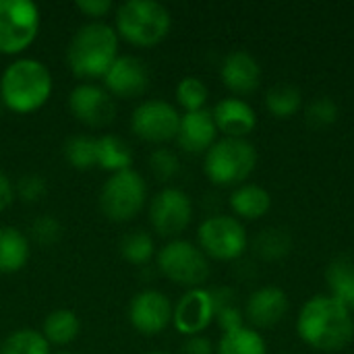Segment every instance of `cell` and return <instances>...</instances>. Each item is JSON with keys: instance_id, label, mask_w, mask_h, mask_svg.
<instances>
[{"instance_id": "obj_11", "label": "cell", "mask_w": 354, "mask_h": 354, "mask_svg": "<svg viewBox=\"0 0 354 354\" xmlns=\"http://www.w3.org/2000/svg\"><path fill=\"white\" fill-rule=\"evenodd\" d=\"M193 218L191 197L176 187L162 189L149 203V222L151 228L166 239H174L187 230Z\"/></svg>"}, {"instance_id": "obj_6", "label": "cell", "mask_w": 354, "mask_h": 354, "mask_svg": "<svg viewBox=\"0 0 354 354\" xmlns=\"http://www.w3.org/2000/svg\"><path fill=\"white\" fill-rule=\"evenodd\" d=\"M147 201V183L145 178L129 168L108 176L100 191V209L112 222L133 220Z\"/></svg>"}, {"instance_id": "obj_36", "label": "cell", "mask_w": 354, "mask_h": 354, "mask_svg": "<svg viewBox=\"0 0 354 354\" xmlns=\"http://www.w3.org/2000/svg\"><path fill=\"white\" fill-rule=\"evenodd\" d=\"M216 322H218V326L222 328L224 334H226V332H232V330H239V328L245 326V324H243V313H241V309L234 307V305L220 307V309L216 311Z\"/></svg>"}, {"instance_id": "obj_5", "label": "cell", "mask_w": 354, "mask_h": 354, "mask_svg": "<svg viewBox=\"0 0 354 354\" xmlns=\"http://www.w3.org/2000/svg\"><path fill=\"white\" fill-rule=\"evenodd\" d=\"M257 166V149L247 139L224 137L216 141L203 160L207 178L218 187H241Z\"/></svg>"}, {"instance_id": "obj_37", "label": "cell", "mask_w": 354, "mask_h": 354, "mask_svg": "<svg viewBox=\"0 0 354 354\" xmlns=\"http://www.w3.org/2000/svg\"><path fill=\"white\" fill-rule=\"evenodd\" d=\"M75 6L79 12H83L85 17H89L93 21H100L114 8V4L110 0H77Z\"/></svg>"}, {"instance_id": "obj_32", "label": "cell", "mask_w": 354, "mask_h": 354, "mask_svg": "<svg viewBox=\"0 0 354 354\" xmlns=\"http://www.w3.org/2000/svg\"><path fill=\"white\" fill-rule=\"evenodd\" d=\"M338 116H340V108L330 95H319V97L311 100L305 110L307 122L315 129H326V127L334 124L338 120Z\"/></svg>"}, {"instance_id": "obj_17", "label": "cell", "mask_w": 354, "mask_h": 354, "mask_svg": "<svg viewBox=\"0 0 354 354\" xmlns=\"http://www.w3.org/2000/svg\"><path fill=\"white\" fill-rule=\"evenodd\" d=\"M288 295L278 286H261L247 299L245 315L257 328H274L288 313Z\"/></svg>"}, {"instance_id": "obj_39", "label": "cell", "mask_w": 354, "mask_h": 354, "mask_svg": "<svg viewBox=\"0 0 354 354\" xmlns=\"http://www.w3.org/2000/svg\"><path fill=\"white\" fill-rule=\"evenodd\" d=\"M15 185L12 180L0 170V212H4L12 201H15Z\"/></svg>"}, {"instance_id": "obj_21", "label": "cell", "mask_w": 354, "mask_h": 354, "mask_svg": "<svg viewBox=\"0 0 354 354\" xmlns=\"http://www.w3.org/2000/svg\"><path fill=\"white\" fill-rule=\"evenodd\" d=\"M230 207L239 218L259 220L272 209V195L255 183L241 185L230 195Z\"/></svg>"}, {"instance_id": "obj_10", "label": "cell", "mask_w": 354, "mask_h": 354, "mask_svg": "<svg viewBox=\"0 0 354 354\" xmlns=\"http://www.w3.org/2000/svg\"><path fill=\"white\" fill-rule=\"evenodd\" d=\"M178 124V110L164 100H145L133 110L131 116L133 133L149 143H166L176 139Z\"/></svg>"}, {"instance_id": "obj_43", "label": "cell", "mask_w": 354, "mask_h": 354, "mask_svg": "<svg viewBox=\"0 0 354 354\" xmlns=\"http://www.w3.org/2000/svg\"><path fill=\"white\" fill-rule=\"evenodd\" d=\"M351 311H354V305H353V307H351Z\"/></svg>"}, {"instance_id": "obj_22", "label": "cell", "mask_w": 354, "mask_h": 354, "mask_svg": "<svg viewBox=\"0 0 354 354\" xmlns=\"http://www.w3.org/2000/svg\"><path fill=\"white\" fill-rule=\"evenodd\" d=\"M97 141V166L108 172H122L129 170L133 164V149L131 145L118 135H102Z\"/></svg>"}, {"instance_id": "obj_29", "label": "cell", "mask_w": 354, "mask_h": 354, "mask_svg": "<svg viewBox=\"0 0 354 354\" xmlns=\"http://www.w3.org/2000/svg\"><path fill=\"white\" fill-rule=\"evenodd\" d=\"M292 251V236L284 228H266L255 239V253L266 261H276Z\"/></svg>"}, {"instance_id": "obj_1", "label": "cell", "mask_w": 354, "mask_h": 354, "mask_svg": "<svg viewBox=\"0 0 354 354\" xmlns=\"http://www.w3.org/2000/svg\"><path fill=\"white\" fill-rule=\"evenodd\" d=\"M297 332L311 348L338 353L354 340L353 311L330 295H315L301 307Z\"/></svg>"}, {"instance_id": "obj_8", "label": "cell", "mask_w": 354, "mask_h": 354, "mask_svg": "<svg viewBox=\"0 0 354 354\" xmlns=\"http://www.w3.org/2000/svg\"><path fill=\"white\" fill-rule=\"evenodd\" d=\"M39 8L31 0H0V54H21L39 31Z\"/></svg>"}, {"instance_id": "obj_34", "label": "cell", "mask_w": 354, "mask_h": 354, "mask_svg": "<svg viewBox=\"0 0 354 354\" xmlns=\"http://www.w3.org/2000/svg\"><path fill=\"white\" fill-rule=\"evenodd\" d=\"M60 234H62V228H60V222L54 216H39L31 224V236L41 247L54 245L60 239Z\"/></svg>"}, {"instance_id": "obj_30", "label": "cell", "mask_w": 354, "mask_h": 354, "mask_svg": "<svg viewBox=\"0 0 354 354\" xmlns=\"http://www.w3.org/2000/svg\"><path fill=\"white\" fill-rule=\"evenodd\" d=\"M153 251H156L153 239L145 230L129 232L120 241V253H122L124 261H129L133 266H145L153 257Z\"/></svg>"}, {"instance_id": "obj_35", "label": "cell", "mask_w": 354, "mask_h": 354, "mask_svg": "<svg viewBox=\"0 0 354 354\" xmlns=\"http://www.w3.org/2000/svg\"><path fill=\"white\" fill-rule=\"evenodd\" d=\"M15 193L27 201V203H33V201H39L46 193H48V185H46V178L39 176V174H25L19 178L17 187H15Z\"/></svg>"}, {"instance_id": "obj_9", "label": "cell", "mask_w": 354, "mask_h": 354, "mask_svg": "<svg viewBox=\"0 0 354 354\" xmlns=\"http://www.w3.org/2000/svg\"><path fill=\"white\" fill-rule=\"evenodd\" d=\"M197 241H199V249L207 257L218 261H234L249 247V236L241 220L224 214L205 218L199 224Z\"/></svg>"}, {"instance_id": "obj_24", "label": "cell", "mask_w": 354, "mask_h": 354, "mask_svg": "<svg viewBox=\"0 0 354 354\" xmlns=\"http://www.w3.org/2000/svg\"><path fill=\"white\" fill-rule=\"evenodd\" d=\"M326 280L330 286V297L346 305L348 309L354 305V261L351 257H336L328 270Z\"/></svg>"}, {"instance_id": "obj_3", "label": "cell", "mask_w": 354, "mask_h": 354, "mask_svg": "<svg viewBox=\"0 0 354 354\" xmlns=\"http://www.w3.org/2000/svg\"><path fill=\"white\" fill-rule=\"evenodd\" d=\"M118 56V33L104 21L81 25L66 50V62L79 79H104Z\"/></svg>"}, {"instance_id": "obj_20", "label": "cell", "mask_w": 354, "mask_h": 354, "mask_svg": "<svg viewBox=\"0 0 354 354\" xmlns=\"http://www.w3.org/2000/svg\"><path fill=\"white\" fill-rule=\"evenodd\" d=\"M31 255L29 239L15 226L0 224V274L21 272Z\"/></svg>"}, {"instance_id": "obj_40", "label": "cell", "mask_w": 354, "mask_h": 354, "mask_svg": "<svg viewBox=\"0 0 354 354\" xmlns=\"http://www.w3.org/2000/svg\"><path fill=\"white\" fill-rule=\"evenodd\" d=\"M147 354H166V353H147Z\"/></svg>"}, {"instance_id": "obj_12", "label": "cell", "mask_w": 354, "mask_h": 354, "mask_svg": "<svg viewBox=\"0 0 354 354\" xmlns=\"http://www.w3.org/2000/svg\"><path fill=\"white\" fill-rule=\"evenodd\" d=\"M172 303L170 299L156 290L145 288L133 297L129 305V322L143 336H156L172 324Z\"/></svg>"}, {"instance_id": "obj_7", "label": "cell", "mask_w": 354, "mask_h": 354, "mask_svg": "<svg viewBox=\"0 0 354 354\" xmlns=\"http://www.w3.org/2000/svg\"><path fill=\"white\" fill-rule=\"evenodd\" d=\"M158 270L170 282L187 286L189 290L201 288L212 274L207 255L183 239H174L158 251Z\"/></svg>"}, {"instance_id": "obj_4", "label": "cell", "mask_w": 354, "mask_h": 354, "mask_svg": "<svg viewBox=\"0 0 354 354\" xmlns=\"http://www.w3.org/2000/svg\"><path fill=\"white\" fill-rule=\"evenodd\" d=\"M170 10L162 2L127 0L116 6V33L133 46H156L170 33Z\"/></svg>"}, {"instance_id": "obj_15", "label": "cell", "mask_w": 354, "mask_h": 354, "mask_svg": "<svg viewBox=\"0 0 354 354\" xmlns=\"http://www.w3.org/2000/svg\"><path fill=\"white\" fill-rule=\"evenodd\" d=\"M104 85L112 97H139L149 87L147 64L137 56H118L104 75Z\"/></svg>"}, {"instance_id": "obj_31", "label": "cell", "mask_w": 354, "mask_h": 354, "mask_svg": "<svg viewBox=\"0 0 354 354\" xmlns=\"http://www.w3.org/2000/svg\"><path fill=\"white\" fill-rule=\"evenodd\" d=\"M176 102L187 110V112H197L205 108V102L209 97V91L205 83L199 77H185L176 85Z\"/></svg>"}, {"instance_id": "obj_25", "label": "cell", "mask_w": 354, "mask_h": 354, "mask_svg": "<svg viewBox=\"0 0 354 354\" xmlns=\"http://www.w3.org/2000/svg\"><path fill=\"white\" fill-rule=\"evenodd\" d=\"M216 354H268L263 336L253 328H239L222 334Z\"/></svg>"}, {"instance_id": "obj_26", "label": "cell", "mask_w": 354, "mask_h": 354, "mask_svg": "<svg viewBox=\"0 0 354 354\" xmlns=\"http://www.w3.org/2000/svg\"><path fill=\"white\" fill-rule=\"evenodd\" d=\"M303 106V93L299 87L290 83H280L268 89L266 93V108L276 118H290L295 116Z\"/></svg>"}, {"instance_id": "obj_16", "label": "cell", "mask_w": 354, "mask_h": 354, "mask_svg": "<svg viewBox=\"0 0 354 354\" xmlns=\"http://www.w3.org/2000/svg\"><path fill=\"white\" fill-rule=\"evenodd\" d=\"M220 77L224 81V85L241 95L253 93L259 83H261V66L257 62V58L247 52V50H232L226 54L222 68H220Z\"/></svg>"}, {"instance_id": "obj_38", "label": "cell", "mask_w": 354, "mask_h": 354, "mask_svg": "<svg viewBox=\"0 0 354 354\" xmlns=\"http://www.w3.org/2000/svg\"><path fill=\"white\" fill-rule=\"evenodd\" d=\"M183 353L185 354H214L216 353V348H214V344H212V340L209 338H205V336H191L187 342H185V346H183Z\"/></svg>"}, {"instance_id": "obj_23", "label": "cell", "mask_w": 354, "mask_h": 354, "mask_svg": "<svg viewBox=\"0 0 354 354\" xmlns=\"http://www.w3.org/2000/svg\"><path fill=\"white\" fill-rule=\"evenodd\" d=\"M79 332H81V322H79L77 313L71 309H56V311L48 313L44 319V326H41L44 338L56 346L71 344L79 336Z\"/></svg>"}, {"instance_id": "obj_33", "label": "cell", "mask_w": 354, "mask_h": 354, "mask_svg": "<svg viewBox=\"0 0 354 354\" xmlns=\"http://www.w3.org/2000/svg\"><path fill=\"white\" fill-rule=\"evenodd\" d=\"M149 168L153 172L156 178L160 180H170L178 174L180 170V162H178V156L166 147H160L156 149L151 156H149Z\"/></svg>"}, {"instance_id": "obj_2", "label": "cell", "mask_w": 354, "mask_h": 354, "mask_svg": "<svg viewBox=\"0 0 354 354\" xmlns=\"http://www.w3.org/2000/svg\"><path fill=\"white\" fill-rule=\"evenodd\" d=\"M52 73L35 58H17L0 75V102L17 114L39 110L52 95Z\"/></svg>"}, {"instance_id": "obj_14", "label": "cell", "mask_w": 354, "mask_h": 354, "mask_svg": "<svg viewBox=\"0 0 354 354\" xmlns=\"http://www.w3.org/2000/svg\"><path fill=\"white\" fill-rule=\"evenodd\" d=\"M73 116L87 127H104L114 120L116 104L106 87L93 83H79L68 95Z\"/></svg>"}, {"instance_id": "obj_41", "label": "cell", "mask_w": 354, "mask_h": 354, "mask_svg": "<svg viewBox=\"0 0 354 354\" xmlns=\"http://www.w3.org/2000/svg\"><path fill=\"white\" fill-rule=\"evenodd\" d=\"M56 354H73V353H56Z\"/></svg>"}, {"instance_id": "obj_13", "label": "cell", "mask_w": 354, "mask_h": 354, "mask_svg": "<svg viewBox=\"0 0 354 354\" xmlns=\"http://www.w3.org/2000/svg\"><path fill=\"white\" fill-rule=\"evenodd\" d=\"M214 319H216L214 297H212V290L203 286L187 290L178 299L172 311V324L176 332H180L187 338L199 336L201 332H205Z\"/></svg>"}, {"instance_id": "obj_27", "label": "cell", "mask_w": 354, "mask_h": 354, "mask_svg": "<svg viewBox=\"0 0 354 354\" xmlns=\"http://www.w3.org/2000/svg\"><path fill=\"white\" fill-rule=\"evenodd\" d=\"M0 354H50V342L41 332L23 328L4 338L0 344Z\"/></svg>"}, {"instance_id": "obj_18", "label": "cell", "mask_w": 354, "mask_h": 354, "mask_svg": "<svg viewBox=\"0 0 354 354\" xmlns=\"http://www.w3.org/2000/svg\"><path fill=\"white\" fill-rule=\"evenodd\" d=\"M216 129L224 133V137L245 139L257 127V114L251 104L241 97H224L212 110Z\"/></svg>"}, {"instance_id": "obj_19", "label": "cell", "mask_w": 354, "mask_h": 354, "mask_svg": "<svg viewBox=\"0 0 354 354\" xmlns=\"http://www.w3.org/2000/svg\"><path fill=\"white\" fill-rule=\"evenodd\" d=\"M216 122L209 110H197V112H185L180 116L176 143L180 149L189 153H203L216 143Z\"/></svg>"}, {"instance_id": "obj_42", "label": "cell", "mask_w": 354, "mask_h": 354, "mask_svg": "<svg viewBox=\"0 0 354 354\" xmlns=\"http://www.w3.org/2000/svg\"><path fill=\"white\" fill-rule=\"evenodd\" d=\"M0 104H2V102H0ZM0 114H2V106H0Z\"/></svg>"}, {"instance_id": "obj_28", "label": "cell", "mask_w": 354, "mask_h": 354, "mask_svg": "<svg viewBox=\"0 0 354 354\" xmlns=\"http://www.w3.org/2000/svg\"><path fill=\"white\" fill-rule=\"evenodd\" d=\"M64 158L77 170H91L97 166V141L89 135H73L64 143Z\"/></svg>"}]
</instances>
